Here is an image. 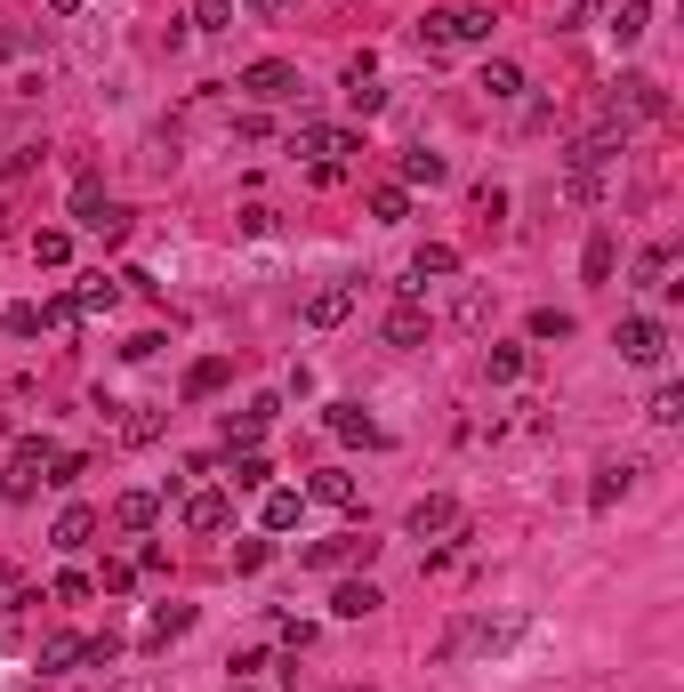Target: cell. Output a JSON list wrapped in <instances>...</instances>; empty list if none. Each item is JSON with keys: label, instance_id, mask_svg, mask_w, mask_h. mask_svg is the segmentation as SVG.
<instances>
[{"label": "cell", "instance_id": "6da1fadb", "mask_svg": "<svg viewBox=\"0 0 684 692\" xmlns=\"http://www.w3.org/2000/svg\"><path fill=\"white\" fill-rule=\"evenodd\" d=\"M475 41H492V9H435V17H419V49L427 57L475 49Z\"/></svg>", "mask_w": 684, "mask_h": 692}, {"label": "cell", "instance_id": "7a4b0ae2", "mask_svg": "<svg viewBox=\"0 0 684 692\" xmlns=\"http://www.w3.org/2000/svg\"><path fill=\"white\" fill-rule=\"evenodd\" d=\"M49 467H57V443H49V435H24L17 452H9V467H0V492H9V500H32V492L49 483Z\"/></svg>", "mask_w": 684, "mask_h": 692}, {"label": "cell", "instance_id": "3957f363", "mask_svg": "<svg viewBox=\"0 0 684 692\" xmlns=\"http://www.w3.org/2000/svg\"><path fill=\"white\" fill-rule=\"evenodd\" d=\"M668 113V89L653 73H621L612 81V129H628V121H661Z\"/></svg>", "mask_w": 684, "mask_h": 692}, {"label": "cell", "instance_id": "277c9868", "mask_svg": "<svg viewBox=\"0 0 684 692\" xmlns=\"http://www.w3.org/2000/svg\"><path fill=\"white\" fill-rule=\"evenodd\" d=\"M612 346H621V363H636V370H661V363H668V330H661L653 315H621Z\"/></svg>", "mask_w": 684, "mask_h": 692}, {"label": "cell", "instance_id": "5b68a950", "mask_svg": "<svg viewBox=\"0 0 684 692\" xmlns=\"http://www.w3.org/2000/svg\"><path fill=\"white\" fill-rule=\"evenodd\" d=\"M73 210H81V226H89V234H106V241H121V234H129V210L97 194V178H81V186H73Z\"/></svg>", "mask_w": 684, "mask_h": 692}, {"label": "cell", "instance_id": "8992f818", "mask_svg": "<svg viewBox=\"0 0 684 692\" xmlns=\"http://www.w3.org/2000/svg\"><path fill=\"white\" fill-rule=\"evenodd\" d=\"M452 274H459L452 241H419V258H410V274H403V298H419L427 283H452Z\"/></svg>", "mask_w": 684, "mask_h": 692}, {"label": "cell", "instance_id": "52a82bcc", "mask_svg": "<svg viewBox=\"0 0 684 692\" xmlns=\"http://www.w3.org/2000/svg\"><path fill=\"white\" fill-rule=\"evenodd\" d=\"M298 154L347 169V154H363V137H355V129H330V121H306V129H298Z\"/></svg>", "mask_w": 684, "mask_h": 692}, {"label": "cell", "instance_id": "ba28073f", "mask_svg": "<svg viewBox=\"0 0 684 692\" xmlns=\"http://www.w3.org/2000/svg\"><path fill=\"white\" fill-rule=\"evenodd\" d=\"M403 532H410V540H452V532H459V507L443 500V492H427V500H410Z\"/></svg>", "mask_w": 684, "mask_h": 692}, {"label": "cell", "instance_id": "9c48e42d", "mask_svg": "<svg viewBox=\"0 0 684 692\" xmlns=\"http://www.w3.org/2000/svg\"><path fill=\"white\" fill-rule=\"evenodd\" d=\"M242 89L258 97V106H282V97H298V65H282V57H258L250 73H242Z\"/></svg>", "mask_w": 684, "mask_h": 692}, {"label": "cell", "instance_id": "30bf717a", "mask_svg": "<svg viewBox=\"0 0 684 692\" xmlns=\"http://www.w3.org/2000/svg\"><path fill=\"white\" fill-rule=\"evenodd\" d=\"M234 524V492H186V532H226Z\"/></svg>", "mask_w": 684, "mask_h": 692}, {"label": "cell", "instance_id": "8fae6325", "mask_svg": "<svg viewBox=\"0 0 684 692\" xmlns=\"http://www.w3.org/2000/svg\"><path fill=\"white\" fill-rule=\"evenodd\" d=\"M347 315H355V283H323L315 298H306V323H315V330H338Z\"/></svg>", "mask_w": 684, "mask_h": 692}, {"label": "cell", "instance_id": "7c38bea8", "mask_svg": "<svg viewBox=\"0 0 684 692\" xmlns=\"http://www.w3.org/2000/svg\"><path fill=\"white\" fill-rule=\"evenodd\" d=\"M387 346H427V306L419 298H395L387 306Z\"/></svg>", "mask_w": 684, "mask_h": 692}, {"label": "cell", "instance_id": "4fadbf2b", "mask_svg": "<svg viewBox=\"0 0 684 692\" xmlns=\"http://www.w3.org/2000/svg\"><path fill=\"white\" fill-rule=\"evenodd\" d=\"M121 274H81V290H73V306H81V315H113V306H121Z\"/></svg>", "mask_w": 684, "mask_h": 692}, {"label": "cell", "instance_id": "5bb4252c", "mask_svg": "<svg viewBox=\"0 0 684 692\" xmlns=\"http://www.w3.org/2000/svg\"><path fill=\"white\" fill-rule=\"evenodd\" d=\"M330 435H338V443H363V452H370V443H379V419H370L363 403H330Z\"/></svg>", "mask_w": 684, "mask_h": 692}, {"label": "cell", "instance_id": "9a60e30c", "mask_svg": "<svg viewBox=\"0 0 684 692\" xmlns=\"http://www.w3.org/2000/svg\"><path fill=\"white\" fill-rule=\"evenodd\" d=\"M298 515H306V492L274 483V492H266V507H258V524H266V532H298Z\"/></svg>", "mask_w": 684, "mask_h": 692}, {"label": "cell", "instance_id": "2e32d148", "mask_svg": "<svg viewBox=\"0 0 684 692\" xmlns=\"http://www.w3.org/2000/svg\"><path fill=\"white\" fill-rule=\"evenodd\" d=\"M524 370H532V355H524V346H499V338L484 346V378H492V387H516Z\"/></svg>", "mask_w": 684, "mask_h": 692}, {"label": "cell", "instance_id": "e0dca14e", "mask_svg": "<svg viewBox=\"0 0 684 692\" xmlns=\"http://www.w3.org/2000/svg\"><path fill=\"white\" fill-rule=\"evenodd\" d=\"M49 540L65 547V556H81V547L97 540V507H65V515H57V532H49Z\"/></svg>", "mask_w": 684, "mask_h": 692}, {"label": "cell", "instance_id": "ac0fdd59", "mask_svg": "<svg viewBox=\"0 0 684 692\" xmlns=\"http://www.w3.org/2000/svg\"><path fill=\"white\" fill-rule=\"evenodd\" d=\"M379 604H387V596H379L370 580H338V596H330V612H338V620H370Z\"/></svg>", "mask_w": 684, "mask_h": 692}, {"label": "cell", "instance_id": "d6986e66", "mask_svg": "<svg viewBox=\"0 0 684 692\" xmlns=\"http://www.w3.org/2000/svg\"><path fill=\"white\" fill-rule=\"evenodd\" d=\"M113 524H121V532H153V524H161V500H153V492H121V500H113Z\"/></svg>", "mask_w": 684, "mask_h": 692}, {"label": "cell", "instance_id": "ffe728a7", "mask_svg": "<svg viewBox=\"0 0 684 692\" xmlns=\"http://www.w3.org/2000/svg\"><path fill=\"white\" fill-rule=\"evenodd\" d=\"M89 661V636H49L41 644V676H73Z\"/></svg>", "mask_w": 684, "mask_h": 692}, {"label": "cell", "instance_id": "44dd1931", "mask_svg": "<svg viewBox=\"0 0 684 692\" xmlns=\"http://www.w3.org/2000/svg\"><path fill=\"white\" fill-rule=\"evenodd\" d=\"M636 475H644L636 459H612V467H596V483H588V507H612V500H621Z\"/></svg>", "mask_w": 684, "mask_h": 692}, {"label": "cell", "instance_id": "7402d4cb", "mask_svg": "<svg viewBox=\"0 0 684 692\" xmlns=\"http://www.w3.org/2000/svg\"><path fill=\"white\" fill-rule=\"evenodd\" d=\"M644 32H653V0H621V9H612V41L636 49Z\"/></svg>", "mask_w": 684, "mask_h": 692}, {"label": "cell", "instance_id": "603a6c76", "mask_svg": "<svg viewBox=\"0 0 684 692\" xmlns=\"http://www.w3.org/2000/svg\"><path fill=\"white\" fill-rule=\"evenodd\" d=\"M370 547H379V540H363V532H347V540H323V547H306V564H323V572H330V564H363Z\"/></svg>", "mask_w": 684, "mask_h": 692}, {"label": "cell", "instance_id": "cb8c5ba5", "mask_svg": "<svg viewBox=\"0 0 684 692\" xmlns=\"http://www.w3.org/2000/svg\"><path fill=\"white\" fill-rule=\"evenodd\" d=\"M612 266H621V241L596 226V234H588V250H579V274H588V283H612Z\"/></svg>", "mask_w": 684, "mask_h": 692}, {"label": "cell", "instance_id": "d4e9b609", "mask_svg": "<svg viewBox=\"0 0 684 692\" xmlns=\"http://www.w3.org/2000/svg\"><path fill=\"white\" fill-rule=\"evenodd\" d=\"M306 500H323V507H355V475H338V467H323L315 483H306Z\"/></svg>", "mask_w": 684, "mask_h": 692}, {"label": "cell", "instance_id": "484cf974", "mask_svg": "<svg viewBox=\"0 0 684 692\" xmlns=\"http://www.w3.org/2000/svg\"><path fill=\"white\" fill-rule=\"evenodd\" d=\"M484 97H492V106H507V97H524V73H516L507 57H492V65H484Z\"/></svg>", "mask_w": 684, "mask_h": 692}, {"label": "cell", "instance_id": "4316f807", "mask_svg": "<svg viewBox=\"0 0 684 692\" xmlns=\"http://www.w3.org/2000/svg\"><path fill=\"white\" fill-rule=\"evenodd\" d=\"M459 330H492V290H484V283L459 290Z\"/></svg>", "mask_w": 684, "mask_h": 692}, {"label": "cell", "instance_id": "83f0119b", "mask_svg": "<svg viewBox=\"0 0 684 692\" xmlns=\"http://www.w3.org/2000/svg\"><path fill=\"white\" fill-rule=\"evenodd\" d=\"M218 387H226V355H201V363L186 370V395L201 403V395H218Z\"/></svg>", "mask_w": 684, "mask_h": 692}, {"label": "cell", "instance_id": "f1b7e54d", "mask_svg": "<svg viewBox=\"0 0 684 692\" xmlns=\"http://www.w3.org/2000/svg\"><path fill=\"white\" fill-rule=\"evenodd\" d=\"M186 629H194V604H161V612L146 620V636H153V644H169V636H186Z\"/></svg>", "mask_w": 684, "mask_h": 692}, {"label": "cell", "instance_id": "f546056e", "mask_svg": "<svg viewBox=\"0 0 684 692\" xmlns=\"http://www.w3.org/2000/svg\"><path fill=\"white\" fill-rule=\"evenodd\" d=\"M370 218H379V226H403V218H410V194H403V186H370Z\"/></svg>", "mask_w": 684, "mask_h": 692}, {"label": "cell", "instance_id": "4dcf8cb0", "mask_svg": "<svg viewBox=\"0 0 684 692\" xmlns=\"http://www.w3.org/2000/svg\"><path fill=\"white\" fill-rule=\"evenodd\" d=\"M668 266H676L668 241H661V250H644V258H636V290H661V283H668Z\"/></svg>", "mask_w": 684, "mask_h": 692}, {"label": "cell", "instance_id": "1f68e13d", "mask_svg": "<svg viewBox=\"0 0 684 692\" xmlns=\"http://www.w3.org/2000/svg\"><path fill=\"white\" fill-rule=\"evenodd\" d=\"M403 186H443V154H403Z\"/></svg>", "mask_w": 684, "mask_h": 692}, {"label": "cell", "instance_id": "d6a6232c", "mask_svg": "<svg viewBox=\"0 0 684 692\" xmlns=\"http://www.w3.org/2000/svg\"><path fill=\"white\" fill-rule=\"evenodd\" d=\"M266 475H274V467H266L258 452H234V475H226V483H234V492H266Z\"/></svg>", "mask_w": 684, "mask_h": 692}, {"label": "cell", "instance_id": "836d02e7", "mask_svg": "<svg viewBox=\"0 0 684 692\" xmlns=\"http://www.w3.org/2000/svg\"><path fill=\"white\" fill-rule=\"evenodd\" d=\"M532 338H539V346L572 338V315H564V306H539V315H532Z\"/></svg>", "mask_w": 684, "mask_h": 692}, {"label": "cell", "instance_id": "e575fe53", "mask_svg": "<svg viewBox=\"0 0 684 692\" xmlns=\"http://www.w3.org/2000/svg\"><path fill=\"white\" fill-rule=\"evenodd\" d=\"M32 258H41V266H65V258H73V234H32Z\"/></svg>", "mask_w": 684, "mask_h": 692}, {"label": "cell", "instance_id": "d590c367", "mask_svg": "<svg viewBox=\"0 0 684 692\" xmlns=\"http://www.w3.org/2000/svg\"><path fill=\"white\" fill-rule=\"evenodd\" d=\"M161 435V411H121V443H153Z\"/></svg>", "mask_w": 684, "mask_h": 692}, {"label": "cell", "instance_id": "8d00e7d4", "mask_svg": "<svg viewBox=\"0 0 684 692\" xmlns=\"http://www.w3.org/2000/svg\"><path fill=\"white\" fill-rule=\"evenodd\" d=\"M234 24V0H194V32H226Z\"/></svg>", "mask_w": 684, "mask_h": 692}, {"label": "cell", "instance_id": "74e56055", "mask_svg": "<svg viewBox=\"0 0 684 692\" xmlns=\"http://www.w3.org/2000/svg\"><path fill=\"white\" fill-rule=\"evenodd\" d=\"M653 427H684V387H661L653 395Z\"/></svg>", "mask_w": 684, "mask_h": 692}, {"label": "cell", "instance_id": "f35d334b", "mask_svg": "<svg viewBox=\"0 0 684 692\" xmlns=\"http://www.w3.org/2000/svg\"><path fill=\"white\" fill-rule=\"evenodd\" d=\"M564 194L579 201V210H588V201L604 194V178H596V169H564Z\"/></svg>", "mask_w": 684, "mask_h": 692}, {"label": "cell", "instance_id": "ab89813d", "mask_svg": "<svg viewBox=\"0 0 684 692\" xmlns=\"http://www.w3.org/2000/svg\"><path fill=\"white\" fill-rule=\"evenodd\" d=\"M57 604H89L97 596V580H81V572H57V587H49Z\"/></svg>", "mask_w": 684, "mask_h": 692}, {"label": "cell", "instance_id": "60d3db41", "mask_svg": "<svg viewBox=\"0 0 684 692\" xmlns=\"http://www.w3.org/2000/svg\"><path fill=\"white\" fill-rule=\"evenodd\" d=\"M347 106H355V113H379L387 89H379V81H347Z\"/></svg>", "mask_w": 684, "mask_h": 692}, {"label": "cell", "instance_id": "b9f144b4", "mask_svg": "<svg viewBox=\"0 0 684 692\" xmlns=\"http://www.w3.org/2000/svg\"><path fill=\"white\" fill-rule=\"evenodd\" d=\"M274 636H282L290 652H306V644H315V629H306V620H290V612H274Z\"/></svg>", "mask_w": 684, "mask_h": 692}, {"label": "cell", "instance_id": "7bdbcfd3", "mask_svg": "<svg viewBox=\"0 0 684 692\" xmlns=\"http://www.w3.org/2000/svg\"><path fill=\"white\" fill-rule=\"evenodd\" d=\"M475 218L499 226V218H507V194H499V186H475Z\"/></svg>", "mask_w": 684, "mask_h": 692}, {"label": "cell", "instance_id": "ee69618b", "mask_svg": "<svg viewBox=\"0 0 684 692\" xmlns=\"http://www.w3.org/2000/svg\"><path fill=\"white\" fill-rule=\"evenodd\" d=\"M81 475H89V459H81V452H57V467H49L57 492H65V483H81Z\"/></svg>", "mask_w": 684, "mask_h": 692}, {"label": "cell", "instance_id": "f6af8a7d", "mask_svg": "<svg viewBox=\"0 0 684 692\" xmlns=\"http://www.w3.org/2000/svg\"><path fill=\"white\" fill-rule=\"evenodd\" d=\"M0 330H17V338H41V306H17V315H0Z\"/></svg>", "mask_w": 684, "mask_h": 692}, {"label": "cell", "instance_id": "bcb514c9", "mask_svg": "<svg viewBox=\"0 0 684 692\" xmlns=\"http://www.w3.org/2000/svg\"><path fill=\"white\" fill-rule=\"evenodd\" d=\"M266 556H274L266 540H242V547H234V572H266Z\"/></svg>", "mask_w": 684, "mask_h": 692}, {"label": "cell", "instance_id": "7dc6e473", "mask_svg": "<svg viewBox=\"0 0 684 692\" xmlns=\"http://www.w3.org/2000/svg\"><path fill=\"white\" fill-rule=\"evenodd\" d=\"M234 137H242V146H266L274 121H266V113H242V121H234Z\"/></svg>", "mask_w": 684, "mask_h": 692}, {"label": "cell", "instance_id": "c3c4849f", "mask_svg": "<svg viewBox=\"0 0 684 692\" xmlns=\"http://www.w3.org/2000/svg\"><path fill=\"white\" fill-rule=\"evenodd\" d=\"M226 669H234V684H250V676H258V669H266V652H258V644H250V652H234V661H226Z\"/></svg>", "mask_w": 684, "mask_h": 692}, {"label": "cell", "instance_id": "681fc988", "mask_svg": "<svg viewBox=\"0 0 684 692\" xmlns=\"http://www.w3.org/2000/svg\"><path fill=\"white\" fill-rule=\"evenodd\" d=\"M258 9H266V17H290V9H298V0H258Z\"/></svg>", "mask_w": 684, "mask_h": 692}, {"label": "cell", "instance_id": "f907efd6", "mask_svg": "<svg viewBox=\"0 0 684 692\" xmlns=\"http://www.w3.org/2000/svg\"><path fill=\"white\" fill-rule=\"evenodd\" d=\"M49 9H57V17H73V9H81V0H49Z\"/></svg>", "mask_w": 684, "mask_h": 692}, {"label": "cell", "instance_id": "816d5d0a", "mask_svg": "<svg viewBox=\"0 0 684 692\" xmlns=\"http://www.w3.org/2000/svg\"><path fill=\"white\" fill-rule=\"evenodd\" d=\"M234 692H242V684H234Z\"/></svg>", "mask_w": 684, "mask_h": 692}, {"label": "cell", "instance_id": "f5cc1de1", "mask_svg": "<svg viewBox=\"0 0 684 692\" xmlns=\"http://www.w3.org/2000/svg\"><path fill=\"white\" fill-rule=\"evenodd\" d=\"M0 612H9V604H0Z\"/></svg>", "mask_w": 684, "mask_h": 692}]
</instances>
